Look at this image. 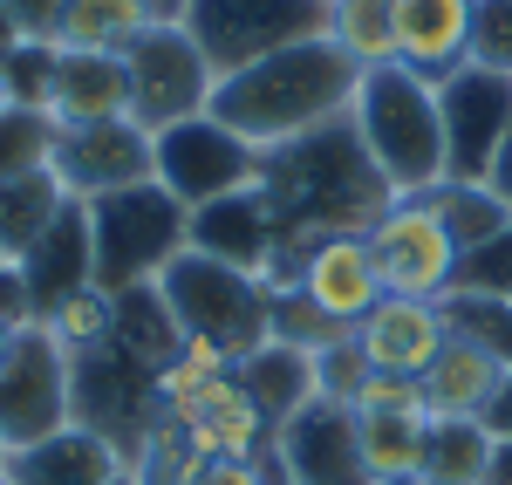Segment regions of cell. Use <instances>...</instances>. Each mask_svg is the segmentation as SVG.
<instances>
[{
  "label": "cell",
  "mask_w": 512,
  "mask_h": 485,
  "mask_svg": "<svg viewBox=\"0 0 512 485\" xmlns=\"http://www.w3.org/2000/svg\"><path fill=\"white\" fill-rule=\"evenodd\" d=\"M260 199L274 212V233L287 253L328 240V233H369L390 205V185L376 178V164L362 151V137L349 130V117L280 144L260 158Z\"/></svg>",
  "instance_id": "cell-1"
},
{
  "label": "cell",
  "mask_w": 512,
  "mask_h": 485,
  "mask_svg": "<svg viewBox=\"0 0 512 485\" xmlns=\"http://www.w3.org/2000/svg\"><path fill=\"white\" fill-rule=\"evenodd\" d=\"M355 82H362V69L328 35H315V41H294V48H274V55L246 62L239 76H219L212 117L226 130H239L267 158L280 144H301V137L349 117Z\"/></svg>",
  "instance_id": "cell-2"
},
{
  "label": "cell",
  "mask_w": 512,
  "mask_h": 485,
  "mask_svg": "<svg viewBox=\"0 0 512 485\" xmlns=\"http://www.w3.org/2000/svg\"><path fill=\"white\" fill-rule=\"evenodd\" d=\"M349 130L376 164V178L390 185V199H431L444 171V117H437V82L410 76L403 62L390 69H362L349 103Z\"/></svg>",
  "instance_id": "cell-3"
},
{
  "label": "cell",
  "mask_w": 512,
  "mask_h": 485,
  "mask_svg": "<svg viewBox=\"0 0 512 485\" xmlns=\"http://www.w3.org/2000/svg\"><path fill=\"white\" fill-rule=\"evenodd\" d=\"M82 212H89V281L103 294L164 281V267L192 246V212L171 199L158 178L110 192V199L82 205Z\"/></svg>",
  "instance_id": "cell-4"
},
{
  "label": "cell",
  "mask_w": 512,
  "mask_h": 485,
  "mask_svg": "<svg viewBox=\"0 0 512 485\" xmlns=\"http://www.w3.org/2000/svg\"><path fill=\"white\" fill-rule=\"evenodd\" d=\"M158 294H164V308H171V322H178V335L219 342L233 363L267 342V281L239 274V267L212 260V253H192V246H185V253L164 267Z\"/></svg>",
  "instance_id": "cell-5"
},
{
  "label": "cell",
  "mask_w": 512,
  "mask_h": 485,
  "mask_svg": "<svg viewBox=\"0 0 512 485\" xmlns=\"http://www.w3.org/2000/svg\"><path fill=\"white\" fill-rule=\"evenodd\" d=\"M69 397H76V424H82V431H96V438L123 445L130 458H137L144 438L164 424L158 369L144 363V356H130L117 335L69 356Z\"/></svg>",
  "instance_id": "cell-6"
},
{
  "label": "cell",
  "mask_w": 512,
  "mask_h": 485,
  "mask_svg": "<svg viewBox=\"0 0 512 485\" xmlns=\"http://www.w3.org/2000/svg\"><path fill=\"white\" fill-rule=\"evenodd\" d=\"M185 35L212 62V76H239L274 48L328 35V0H185Z\"/></svg>",
  "instance_id": "cell-7"
},
{
  "label": "cell",
  "mask_w": 512,
  "mask_h": 485,
  "mask_svg": "<svg viewBox=\"0 0 512 485\" xmlns=\"http://www.w3.org/2000/svg\"><path fill=\"white\" fill-rule=\"evenodd\" d=\"M76 424V397H69V349L48 328H21L7 363H0V458L35 451L62 438Z\"/></svg>",
  "instance_id": "cell-8"
},
{
  "label": "cell",
  "mask_w": 512,
  "mask_h": 485,
  "mask_svg": "<svg viewBox=\"0 0 512 485\" xmlns=\"http://www.w3.org/2000/svg\"><path fill=\"white\" fill-rule=\"evenodd\" d=\"M151 178L185 212H198V205H219L233 192H253L260 185V151L205 110V117H185L151 137Z\"/></svg>",
  "instance_id": "cell-9"
},
{
  "label": "cell",
  "mask_w": 512,
  "mask_h": 485,
  "mask_svg": "<svg viewBox=\"0 0 512 485\" xmlns=\"http://www.w3.org/2000/svg\"><path fill=\"white\" fill-rule=\"evenodd\" d=\"M123 76H130V123L137 130H171L185 117L212 110V62L198 55V41L185 35V21H158L151 35H137L123 48Z\"/></svg>",
  "instance_id": "cell-10"
},
{
  "label": "cell",
  "mask_w": 512,
  "mask_h": 485,
  "mask_svg": "<svg viewBox=\"0 0 512 485\" xmlns=\"http://www.w3.org/2000/svg\"><path fill=\"white\" fill-rule=\"evenodd\" d=\"M383 294H410V301H444L458 281V240L444 233L431 199H390L383 219L362 233Z\"/></svg>",
  "instance_id": "cell-11"
},
{
  "label": "cell",
  "mask_w": 512,
  "mask_h": 485,
  "mask_svg": "<svg viewBox=\"0 0 512 485\" xmlns=\"http://www.w3.org/2000/svg\"><path fill=\"white\" fill-rule=\"evenodd\" d=\"M437 117H444V185H485V171L499 158L512 130V76H485V69H451L437 82Z\"/></svg>",
  "instance_id": "cell-12"
},
{
  "label": "cell",
  "mask_w": 512,
  "mask_h": 485,
  "mask_svg": "<svg viewBox=\"0 0 512 485\" xmlns=\"http://www.w3.org/2000/svg\"><path fill=\"white\" fill-rule=\"evenodd\" d=\"M48 171L62 178V192L76 205H96L110 192H130V185H151V130H137L130 117L55 130Z\"/></svg>",
  "instance_id": "cell-13"
},
{
  "label": "cell",
  "mask_w": 512,
  "mask_h": 485,
  "mask_svg": "<svg viewBox=\"0 0 512 485\" xmlns=\"http://www.w3.org/2000/svg\"><path fill=\"white\" fill-rule=\"evenodd\" d=\"M274 465L287 472V485H369L362 465V438H355L349 404H301L274 431Z\"/></svg>",
  "instance_id": "cell-14"
},
{
  "label": "cell",
  "mask_w": 512,
  "mask_h": 485,
  "mask_svg": "<svg viewBox=\"0 0 512 485\" xmlns=\"http://www.w3.org/2000/svg\"><path fill=\"white\" fill-rule=\"evenodd\" d=\"M287 287H294L308 308H321L335 328H355L383 301V281H376V260H369V240H362V233H328V240L301 246Z\"/></svg>",
  "instance_id": "cell-15"
},
{
  "label": "cell",
  "mask_w": 512,
  "mask_h": 485,
  "mask_svg": "<svg viewBox=\"0 0 512 485\" xmlns=\"http://www.w3.org/2000/svg\"><path fill=\"white\" fill-rule=\"evenodd\" d=\"M349 335H355V349H362L369 369H383V376H424L437 363V349L451 342V322H444V301L383 294Z\"/></svg>",
  "instance_id": "cell-16"
},
{
  "label": "cell",
  "mask_w": 512,
  "mask_h": 485,
  "mask_svg": "<svg viewBox=\"0 0 512 485\" xmlns=\"http://www.w3.org/2000/svg\"><path fill=\"white\" fill-rule=\"evenodd\" d=\"M0 472L14 485H137V458L123 445H110V438L69 424V431L48 438V445L0 458Z\"/></svg>",
  "instance_id": "cell-17"
},
{
  "label": "cell",
  "mask_w": 512,
  "mask_h": 485,
  "mask_svg": "<svg viewBox=\"0 0 512 485\" xmlns=\"http://www.w3.org/2000/svg\"><path fill=\"white\" fill-rule=\"evenodd\" d=\"M192 253H212V260L239 267V274L267 281L274 260H280V233H274V212L260 199V185L253 192H233V199H219V205H198L192 212Z\"/></svg>",
  "instance_id": "cell-18"
},
{
  "label": "cell",
  "mask_w": 512,
  "mask_h": 485,
  "mask_svg": "<svg viewBox=\"0 0 512 485\" xmlns=\"http://www.w3.org/2000/svg\"><path fill=\"white\" fill-rule=\"evenodd\" d=\"M396 28V62L424 82H444L465 69V41H472V0H390Z\"/></svg>",
  "instance_id": "cell-19"
},
{
  "label": "cell",
  "mask_w": 512,
  "mask_h": 485,
  "mask_svg": "<svg viewBox=\"0 0 512 485\" xmlns=\"http://www.w3.org/2000/svg\"><path fill=\"white\" fill-rule=\"evenodd\" d=\"M48 117H55V130L130 117V76H123V55H69V48H62Z\"/></svg>",
  "instance_id": "cell-20"
},
{
  "label": "cell",
  "mask_w": 512,
  "mask_h": 485,
  "mask_svg": "<svg viewBox=\"0 0 512 485\" xmlns=\"http://www.w3.org/2000/svg\"><path fill=\"white\" fill-rule=\"evenodd\" d=\"M417 383H424L431 417H485L492 397H499V383H506V369L492 363L485 349H472L465 335H451V342L437 349V363L424 369Z\"/></svg>",
  "instance_id": "cell-21"
},
{
  "label": "cell",
  "mask_w": 512,
  "mask_h": 485,
  "mask_svg": "<svg viewBox=\"0 0 512 485\" xmlns=\"http://www.w3.org/2000/svg\"><path fill=\"white\" fill-rule=\"evenodd\" d=\"M239 390L253 397V410L267 417V424H287L301 404H315V356L308 349H287V342H260L253 356H239L233 363Z\"/></svg>",
  "instance_id": "cell-22"
},
{
  "label": "cell",
  "mask_w": 512,
  "mask_h": 485,
  "mask_svg": "<svg viewBox=\"0 0 512 485\" xmlns=\"http://www.w3.org/2000/svg\"><path fill=\"white\" fill-rule=\"evenodd\" d=\"M69 205H76V199L62 192V178H55L48 164H41V171H21V178H7V185H0V253L21 267V260L62 226Z\"/></svg>",
  "instance_id": "cell-23"
},
{
  "label": "cell",
  "mask_w": 512,
  "mask_h": 485,
  "mask_svg": "<svg viewBox=\"0 0 512 485\" xmlns=\"http://www.w3.org/2000/svg\"><path fill=\"white\" fill-rule=\"evenodd\" d=\"M21 281L35 294V315H48L55 301H69L76 287H89V212L82 205H69L62 226L21 260Z\"/></svg>",
  "instance_id": "cell-24"
},
{
  "label": "cell",
  "mask_w": 512,
  "mask_h": 485,
  "mask_svg": "<svg viewBox=\"0 0 512 485\" xmlns=\"http://www.w3.org/2000/svg\"><path fill=\"white\" fill-rule=\"evenodd\" d=\"M151 28H158V14L144 0H69L62 28H55V48H69V55H123Z\"/></svg>",
  "instance_id": "cell-25"
},
{
  "label": "cell",
  "mask_w": 512,
  "mask_h": 485,
  "mask_svg": "<svg viewBox=\"0 0 512 485\" xmlns=\"http://www.w3.org/2000/svg\"><path fill=\"white\" fill-rule=\"evenodd\" d=\"M178 431H185L192 458H260V451L274 445V424L253 410L246 390H233L219 410H205L198 424H178Z\"/></svg>",
  "instance_id": "cell-26"
},
{
  "label": "cell",
  "mask_w": 512,
  "mask_h": 485,
  "mask_svg": "<svg viewBox=\"0 0 512 485\" xmlns=\"http://www.w3.org/2000/svg\"><path fill=\"white\" fill-rule=\"evenodd\" d=\"M485 465H492V431H485V417H431L424 485H485Z\"/></svg>",
  "instance_id": "cell-27"
},
{
  "label": "cell",
  "mask_w": 512,
  "mask_h": 485,
  "mask_svg": "<svg viewBox=\"0 0 512 485\" xmlns=\"http://www.w3.org/2000/svg\"><path fill=\"white\" fill-rule=\"evenodd\" d=\"M355 438H362L369 479H424L431 417H355Z\"/></svg>",
  "instance_id": "cell-28"
},
{
  "label": "cell",
  "mask_w": 512,
  "mask_h": 485,
  "mask_svg": "<svg viewBox=\"0 0 512 485\" xmlns=\"http://www.w3.org/2000/svg\"><path fill=\"white\" fill-rule=\"evenodd\" d=\"M110 301H117V328H110V335H117L130 356H144L151 369H164L171 356H178L185 335H178V322H171L158 281H151V287H123V294H110Z\"/></svg>",
  "instance_id": "cell-29"
},
{
  "label": "cell",
  "mask_w": 512,
  "mask_h": 485,
  "mask_svg": "<svg viewBox=\"0 0 512 485\" xmlns=\"http://www.w3.org/2000/svg\"><path fill=\"white\" fill-rule=\"evenodd\" d=\"M328 41L349 55L355 69H390L396 62L390 0H328Z\"/></svg>",
  "instance_id": "cell-30"
},
{
  "label": "cell",
  "mask_w": 512,
  "mask_h": 485,
  "mask_svg": "<svg viewBox=\"0 0 512 485\" xmlns=\"http://www.w3.org/2000/svg\"><path fill=\"white\" fill-rule=\"evenodd\" d=\"M431 212L444 219V233L458 240V260H465L472 246H485L492 233H506V226H512V205L499 199L492 185H437Z\"/></svg>",
  "instance_id": "cell-31"
},
{
  "label": "cell",
  "mask_w": 512,
  "mask_h": 485,
  "mask_svg": "<svg viewBox=\"0 0 512 485\" xmlns=\"http://www.w3.org/2000/svg\"><path fill=\"white\" fill-rule=\"evenodd\" d=\"M444 322H451V335H465L472 349H485L499 369H512V301H492V294H444Z\"/></svg>",
  "instance_id": "cell-32"
},
{
  "label": "cell",
  "mask_w": 512,
  "mask_h": 485,
  "mask_svg": "<svg viewBox=\"0 0 512 485\" xmlns=\"http://www.w3.org/2000/svg\"><path fill=\"white\" fill-rule=\"evenodd\" d=\"M41 328H48L69 356H76V349H96V342H110V328H117V301L89 281V287H76L69 301H55V308L41 315Z\"/></svg>",
  "instance_id": "cell-33"
},
{
  "label": "cell",
  "mask_w": 512,
  "mask_h": 485,
  "mask_svg": "<svg viewBox=\"0 0 512 485\" xmlns=\"http://www.w3.org/2000/svg\"><path fill=\"white\" fill-rule=\"evenodd\" d=\"M55 62H62V48H55V41H14V48L0 55L7 103H14V110H41V117H48V96H55Z\"/></svg>",
  "instance_id": "cell-34"
},
{
  "label": "cell",
  "mask_w": 512,
  "mask_h": 485,
  "mask_svg": "<svg viewBox=\"0 0 512 485\" xmlns=\"http://www.w3.org/2000/svg\"><path fill=\"white\" fill-rule=\"evenodd\" d=\"M48 151H55V117H41V110H7L0 117V185L21 178V171H41Z\"/></svg>",
  "instance_id": "cell-35"
},
{
  "label": "cell",
  "mask_w": 512,
  "mask_h": 485,
  "mask_svg": "<svg viewBox=\"0 0 512 485\" xmlns=\"http://www.w3.org/2000/svg\"><path fill=\"white\" fill-rule=\"evenodd\" d=\"M465 62L485 69V76H512V0H472Z\"/></svg>",
  "instance_id": "cell-36"
},
{
  "label": "cell",
  "mask_w": 512,
  "mask_h": 485,
  "mask_svg": "<svg viewBox=\"0 0 512 485\" xmlns=\"http://www.w3.org/2000/svg\"><path fill=\"white\" fill-rule=\"evenodd\" d=\"M451 294H492V301H512V226L492 233L485 246H472V253L458 260Z\"/></svg>",
  "instance_id": "cell-37"
},
{
  "label": "cell",
  "mask_w": 512,
  "mask_h": 485,
  "mask_svg": "<svg viewBox=\"0 0 512 485\" xmlns=\"http://www.w3.org/2000/svg\"><path fill=\"white\" fill-rule=\"evenodd\" d=\"M362 383H369V363H362L355 335L315 349V397H321V404H355V390H362Z\"/></svg>",
  "instance_id": "cell-38"
},
{
  "label": "cell",
  "mask_w": 512,
  "mask_h": 485,
  "mask_svg": "<svg viewBox=\"0 0 512 485\" xmlns=\"http://www.w3.org/2000/svg\"><path fill=\"white\" fill-rule=\"evenodd\" d=\"M355 417H431L424 404V383L417 376H383V369H369V383L355 390Z\"/></svg>",
  "instance_id": "cell-39"
},
{
  "label": "cell",
  "mask_w": 512,
  "mask_h": 485,
  "mask_svg": "<svg viewBox=\"0 0 512 485\" xmlns=\"http://www.w3.org/2000/svg\"><path fill=\"white\" fill-rule=\"evenodd\" d=\"M192 485H280V465H274V445L260 458H205Z\"/></svg>",
  "instance_id": "cell-40"
},
{
  "label": "cell",
  "mask_w": 512,
  "mask_h": 485,
  "mask_svg": "<svg viewBox=\"0 0 512 485\" xmlns=\"http://www.w3.org/2000/svg\"><path fill=\"white\" fill-rule=\"evenodd\" d=\"M7 14H14L21 41H55L62 14H69V0H7Z\"/></svg>",
  "instance_id": "cell-41"
},
{
  "label": "cell",
  "mask_w": 512,
  "mask_h": 485,
  "mask_svg": "<svg viewBox=\"0 0 512 485\" xmlns=\"http://www.w3.org/2000/svg\"><path fill=\"white\" fill-rule=\"evenodd\" d=\"M0 322L7 328H35L41 315H35V294H28V281H21V267L7 260L0 267Z\"/></svg>",
  "instance_id": "cell-42"
},
{
  "label": "cell",
  "mask_w": 512,
  "mask_h": 485,
  "mask_svg": "<svg viewBox=\"0 0 512 485\" xmlns=\"http://www.w3.org/2000/svg\"><path fill=\"white\" fill-rule=\"evenodd\" d=\"M485 431L512 438V369H506V383H499V397H492V410H485Z\"/></svg>",
  "instance_id": "cell-43"
},
{
  "label": "cell",
  "mask_w": 512,
  "mask_h": 485,
  "mask_svg": "<svg viewBox=\"0 0 512 485\" xmlns=\"http://www.w3.org/2000/svg\"><path fill=\"white\" fill-rule=\"evenodd\" d=\"M485 185L512 205V130H506V144H499V158H492V171H485Z\"/></svg>",
  "instance_id": "cell-44"
},
{
  "label": "cell",
  "mask_w": 512,
  "mask_h": 485,
  "mask_svg": "<svg viewBox=\"0 0 512 485\" xmlns=\"http://www.w3.org/2000/svg\"><path fill=\"white\" fill-rule=\"evenodd\" d=\"M485 485H512V438H492V465H485Z\"/></svg>",
  "instance_id": "cell-45"
},
{
  "label": "cell",
  "mask_w": 512,
  "mask_h": 485,
  "mask_svg": "<svg viewBox=\"0 0 512 485\" xmlns=\"http://www.w3.org/2000/svg\"><path fill=\"white\" fill-rule=\"evenodd\" d=\"M14 41H21V28H14V14H7V0H0V55H7Z\"/></svg>",
  "instance_id": "cell-46"
},
{
  "label": "cell",
  "mask_w": 512,
  "mask_h": 485,
  "mask_svg": "<svg viewBox=\"0 0 512 485\" xmlns=\"http://www.w3.org/2000/svg\"><path fill=\"white\" fill-rule=\"evenodd\" d=\"M144 7H151L158 21H185V0H144Z\"/></svg>",
  "instance_id": "cell-47"
},
{
  "label": "cell",
  "mask_w": 512,
  "mask_h": 485,
  "mask_svg": "<svg viewBox=\"0 0 512 485\" xmlns=\"http://www.w3.org/2000/svg\"><path fill=\"white\" fill-rule=\"evenodd\" d=\"M14 335H21V328H7V322H0V363H7V349H14Z\"/></svg>",
  "instance_id": "cell-48"
},
{
  "label": "cell",
  "mask_w": 512,
  "mask_h": 485,
  "mask_svg": "<svg viewBox=\"0 0 512 485\" xmlns=\"http://www.w3.org/2000/svg\"><path fill=\"white\" fill-rule=\"evenodd\" d=\"M7 110H14V103H7V76H0V117H7Z\"/></svg>",
  "instance_id": "cell-49"
},
{
  "label": "cell",
  "mask_w": 512,
  "mask_h": 485,
  "mask_svg": "<svg viewBox=\"0 0 512 485\" xmlns=\"http://www.w3.org/2000/svg\"><path fill=\"white\" fill-rule=\"evenodd\" d=\"M369 485H424V479H369Z\"/></svg>",
  "instance_id": "cell-50"
},
{
  "label": "cell",
  "mask_w": 512,
  "mask_h": 485,
  "mask_svg": "<svg viewBox=\"0 0 512 485\" xmlns=\"http://www.w3.org/2000/svg\"><path fill=\"white\" fill-rule=\"evenodd\" d=\"M0 485H14V479H7V472H0Z\"/></svg>",
  "instance_id": "cell-51"
},
{
  "label": "cell",
  "mask_w": 512,
  "mask_h": 485,
  "mask_svg": "<svg viewBox=\"0 0 512 485\" xmlns=\"http://www.w3.org/2000/svg\"><path fill=\"white\" fill-rule=\"evenodd\" d=\"M0 267H7V253H0Z\"/></svg>",
  "instance_id": "cell-52"
}]
</instances>
